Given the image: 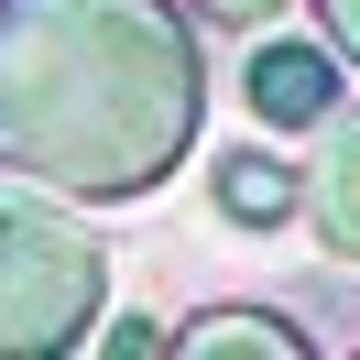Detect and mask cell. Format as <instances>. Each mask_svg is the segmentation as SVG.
<instances>
[{"label":"cell","mask_w":360,"mask_h":360,"mask_svg":"<svg viewBox=\"0 0 360 360\" xmlns=\"http://www.w3.org/2000/svg\"><path fill=\"white\" fill-rule=\"evenodd\" d=\"M197 11H219V22H273L284 0H197Z\"/></svg>","instance_id":"ba28073f"},{"label":"cell","mask_w":360,"mask_h":360,"mask_svg":"<svg viewBox=\"0 0 360 360\" xmlns=\"http://www.w3.org/2000/svg\"><path fill=\"white\" fill-rule=\"evenodd\" d=\"M316 22H328V55L360 66V0H316Z\"/></svg>","instance_id":"52a82bcc"},{"label":"cell","mask_w":360,"mask_h":360,"mask_svg":"<svg viewBox=\"0 0 360 360\" xmlns=\"http://www.w3.org/2000/svg\"><path fill=\"white\" fill-rule=\"evenodd\" d=\"M240 88H251V120L262 131H316L338 110V55L328 44H262L240 66Z\"/></svg>","instance_id":"3957f363"},{"label":"cell","mask_w":360,"mask_h":360,"mask_svg":"<svg viewBox=\"0 0 360 360\" xmlns=\"http://www.w3.org/2000/svg\"><path fill=\"white\" fill-rule=\"evenodd\" d=\"M98 295H110V251L55 186L0 175V360H55L98 338Z\"/></svg>","instance_id":"7a4b0ae2"},{"label":"cell","mask_w":360,"mask_h":360,"mask_svg":"<svg viewBox=\"0 0 360 360\" xmlns=\"http://www.w3.org/2000/svg\"><path fill=\"white\" fill-rule=\"evenodd\" d=\"M164 349L175 360H306V328H284L273 306H219L197 328H175Z\"/></svg>","instance_id":"5b68a950"},{"label":"cell","mask_w":360,"mask_h":360,"mask_svg":"<svg viewBox=\"0 0 360 360\" xmlns=\"http://www.w3.org/2000/svg\"><path fill=\"white\" fill-rule=\"evenodd\" d=\"M219 207H229V219H284V207H295V175H284V164H273V153H229L219 164Z\"/></svg>","instance_id":"8992f818"},{"label":"cell","mask_w":360,"mask_h":360,"mask_svg":"<svg viewBox=\"0 0 360 360\" xmlns=\"http://www.w3.org/2000/svg\"><path fill=\"white\" fill-rule=\"evenodd\" d=\"M295 197H306L316 240H328L338 262H360V110L316 120V153H306V175H295Z\"/></svg>","instance_id":"277c9868"},{"label":"cell","mask_w":360,"mask_h":360,"mask_svg":"<svg viewBox=\"0 0 360 360\" xmlns=\"http://www.w3.org/2000/svg\"><path fill=\"white\" fill-rule=\"evenodd\" d=\"M207 131L175 0H0V175L55 197H153Z\"/></svg>","instance_id":"6da1fadb"}]
</instances>
